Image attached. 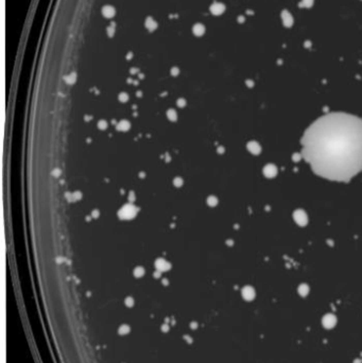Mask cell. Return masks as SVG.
Instances as JSON below:
<instances>
[{
  "label": "cell",
  "instance_id": "2",
  "mask_svg": "<svg viewBox=\"0 0 362 363\" xmlns=\"http://www.w3.org/2000/svg\"><path fill=\"white\" fill-rule=\"evenodd\" d=\"M137 210H136L135 206H133L131 204L123 206L119 211V217L121 219H132L136 216Z\"/></svg>",
  "mask_w": 362,
  "mask_h": 363
},
{
  "label": "cell",
  "instance_id": "22",
  "mask_svg": "<svg viewBox=\"0 0 362 363\" xmlns=\"http://www.w3.org/2000/svg\"><path fill=\"white\" fill-rule=\"evenodd\" d=\"M169 328H170V327H169L167 324H164L163 326H161V330H163V331H165V332L168 331V330H169Z\"/></svg>",
  "mask_w": 362,
  "mask_h": 363
},
{
  "label": "cell",
  "instance_id": "1",
  "mask_svg": "<svg viewBox=\"0 0 362 363\" xmlns=\"http://www.w3.org/2000/svg\"><path fill=\"white\" fill-rule=\"evenodd\" d=\"M302 153L317 175L347 181L362 170V120L331 113L309 126L302 139Z\"/></svg>",
  "mask_w": 362,
  "mask_h": 363
},
{
  "label": "cell",
  "instance_id": "27",
  "mask_svg": "<svg viewBox=\"0 0 362 363\" xmlns=\"http://www.w3.org/2000/svg\"><path fill=\"white\" fill-rule=\"evenodd\" d=\"M59 170H55V171H54V175H55V176H57V175H59Z\"/></svg>",
  "mask_w": 362,
  "mask_h": 363
},
{
  "label": "cell",
  "instance_id": "16",
  "mask_svg": "<svg viewBox=\"0 0 362 363\" xmlns=\"http://www.w3.org/2000/svg\"><path fill=\"white\" fill-rule=\"evenodd\" d=\"M128 99H129V96H128L126 94H124V92H122V94H119V100H120V101L126 102V101H128Z\"/></svg>",
  "mask_w": 362,
  "mask_h": 363
},
{
  "label": "cell",
  "instance_id": "5",
  "mask_svg": "<svg viewBox=\"0 0 362 363\" xmlns=\"http://www.w3.org/2000/svg\"><path fill=\"white\" fill-rule=\"evenodd\" d=\"M155 265H156V269L158 271H160V272L167 271V270L170 269V263L167 262L166 260H164V259H158L156 263H155Z\"/></svg>",
  "mask_w": 362,
  "mask_h": 363
},
{
  "label": "cell",
  "instance_id": "26",
  "mask_svg": "<svg viewBox=\"0 0 362 363\" xmlns=\"http://www.w3.org/2000/svg\"><path fill=\"white\" fill-rule=\"evenodd\" d=\"M178 72V69H173V70H172V74H176Z\"/></svg>",
  "mask_w": 362,
  "mask_h": 363
},
{
  "label": "cell",
  "instance_id": "13",
  "mask_svg": "<svg viewBox=\"0 0 362 363\" xmlns=\"http://www.w3.org/2000/svg\"><path fill=\"white\" fill-rule=\"evenodd\" d=\"M143 274H145V270H143L141 267H138V268H136V269L134 270V275H135L136 277H141Z\"/></svg>",
  "mask_w": 362,
  "mask_h": 363
},
{
  "label": "cell",
  "instance_id": "10",
  "mask_svg": "<svg viewBox=\"0 0 362 363\" xmlns=\"http://www.w3.org/2000/svg\"><path fill=\"white\" fill-rule=\"evenodd\" d=\"M146 26L149 30H154V29L156 28V22H155L152 18H148V20H147L146 22Z\"/></svg>",
  "mask_w": 362,
  "mask_h": 363
},
{
  "label": "cell",
  "instance_id": "14",
  "mask_svg": "<svg viewBox=\"0 0 362 363\" xmlns=\"http://www.w3.org/2000/svg\"><path fill=\"white\" fill-rule=\"evenodd\" d=\"M176 112L174 111V109H170V111H168V118L170 119V120H175L176 119Z\"/></svg>",
  "mask_w": 362,
  "mask_h": 363
},
{
  "label": "cell",
  "instance_id": "18",
  "mask_svg": "<svg viewBox=\"0 0 362 363\" xmlns=\"http://www.w3.org/2000/svg\"><path fill=\"white\" fill-rule=\"evenodd\" d=\"M183 184V181H182V178L180 177H176L174 179V185L175 186H181Z\"/></svg>",
  "mask_w": 362,
  "mask_h": 363
},
{
  "label": "cell",
  "instance_id": "12",
  "mask_svg": "<svg viewBox=\"0 0 362 363\" xmlns=\"http://www.w3.org/2000/svg\"><path fill=\"white\" fill-rule=\"evenodd\" d=\"M118 332L120 333V335H126V333H129L130 332V326H128V325H126V324L121 325L118 329Z\"/></svg>",
  "mask_w": 362,
  "mask_h": 363
},
{
  "label": "cell",
  "instance_id": "15",
  "mask_svg": "<svg viewBox=\"0 0 362 363\" xmlns=\"http://www.w3.org/2000/svg\"><path fill=\"white\" fill-rule=\"evenodd\" d=\"M314 0H302V4L305 7H311L313 4Z\"/></svg>",
  "mask_w": 362,
  "mask_h": 363
},
{
  "label": "cell",
  "instance_id": "9",
  "mask_svg": "<svg viewBox=\"0 0 362 363\" xmlns=\"http://www.w3.org/2000/svg\"><path fill=\"white\" fill-rule=\"evenodd\" d=\"M205 31V29L203 27L202 25H195V28H193V32H195V34L197 35H202Z\"/></svg>",
  "mask_w": 362,
  "mask_h": 363
},
{
  "label": "cell",
  "instance_id": "8",
  "mask_svg": "<svg viewBox=\"0 0 362 363\" xmlns=\"http://www.w3.org/2000/svg\"><path fill=\"white\" fill-rule=\"evenodd\" d=\"M114 13H115V11H114V9L111 7H105L104 9H103V14H104L106 17H111V16L114 15Z\"/></svg>",
  "mask_w": 362,
  "mask_h": 363
},
{
  "label": "cell",
  "instance_id": "23",
  "mask_svg": "<svg viewBox=\"0 0 362 363\" xmlns=\"http://www.w3.org/2000/svg\"><path fill=\"white\" fill-rule=\"evenodd\" d=\"M208 203H209V204H210V205H213V204L216 203V200H215V198H209Z\"/></svg>",
  "mask_w": 362,
  "mask_h": 363
},
{
  "label": "cell",
  "instance_id": "11",
  "mask_svg": "<svg viewBox=\"0 0 362 363\" xmlns=\"http://www.w3.org/2000/svg\"><path fill=\"white\" fill-rule=\"evenodd\" d=\"M130 129V123L129 121H121V122L118 124V130H121V131H128Z\"/></svg>",
  "mask_w": 362,
  "mask_h": 363
},
{
  "label": "cell",
  "instance_id": "17",
  "mask_svg": "<svg viewBox=\"0 0 362 363\" xmlns=\"http://www.w3.org/2000/svg\"><path fill=\"white\" fill-rule=\"evenodd\" d=\"M126 305L128 307H132L133 305H134V300H133L132 297H126Z\"/></svg>",
  "mask_w": 362,
  "mask_h": 363
},
{
  "label": "cell",
  "instance_id": "3",
  "mask_svg": "<svg viewBox=\"0 0 362 363\" xmlns=\"http://www.w3.org/2000/svg\"><path fill=\"white\" fill-rule=\"evenodd\" d=\"M282 24H284V26H285V27H288V28L292 27L293 22H294V19H293L292 14L290 13L289 11H287V10L282 11Z\"/></svg>",
  "mask_w": 362,
  "mask_h": 363
},
{
  "label": "cell",
  "instance_id": "24",
  "mask_svg": "<svg viewBox=\"0 0 362 363\" xmlns=\"http://www.w3.org/2000/svg\"><path fill=\"white\" fill-rule=\"evenodd\" d=\"M185 339H186V341H188L189 343H191L192 342V340H191V338H190V337H189V335H185Z\"/></svg>",
  "mask_w": 362,
  "mask_h": 363
},
{
  "label": "cell",
  "instance_id": "6",
  "mask_svg": "<svg viewBox=\"0 0 362 363\" xmlns=\"http://www.w3.org/2000/svg\"><path fill=\"white\" fill-rule=\"evenodd\" d=\"M224 5L222 3H219V2H216V3H213L211 5V12H213L215 15H219V14H222L223 11H224Z\"/></svg>",
  "mask_w": 362,
  "mask_h": 363
},
{
  "label": "cell",
  "instance_id": "7",
  "mask_svg": "<svg viewBox=\"0 0 362 363\" xmlns=\"http://www.w3.org/2000/svg\"><path fill=\"white\" fill-rule=\"evenodd\" d=\"M243 296L244 298H247V300H252L253 296H254V292H253L250 288H247V289L243 290Z\"/></svg>",
  "mask_w": 362,
  "mask_h": 363
},
{
  "label": "cell",
  "instance_id": "19",
  "mask_svg": "<svg viewBox=\"0 0 362 363\" xmlns=\"http://www.w3.org/2000/svg\"><path fill=\"white\" fill-rule=\"evenodd\" d=\"M106 126H107V124H106L105 121H100V122H99V128H100V129L104 130L106 129Z\"/></svg>",
  "mask_w": 362,
  "mask_h": 363
},
{
  "label": "cell",
  "instance_id": "21",
  "mask_svg": "<svg viewBox=\"0 0 362 363\" xmlns=\"http://www.w3.org/2000/svg\"><path fill=\"white\" fill-rule=\"evenodd\" d=\"M68 79H69V80H67V82H69V83H73V82H74V79H76V77H74V74H71V76H69V77H68Z\"/></svg>",
  "mask_w": 362,
  "mask_h": 363
},
{
  "label": "cell",
  "instance_id": "25",
  "mask_svg": "<svg viewBox=\"0 0 362 363\" xmlns=\"http://www.w3.org/2000/svg\"><path fill=\"white\" fill-rule=\"evenodd\" d=\"M191 327L192 328H197V327H198V324H197L195 322H193V323L191 324Z\"/></svg>",
  "mask_w": 362,
  "mask_h": 363
},
{
  "label": "cell",
  "instance_id": "4",
  "mask_svg": "<svg viewBox=\"0 0 362 363\" xmlns=\"http://www.w3.org/2000/svg\"><path fill=\"white\" fill-rule=\"evenodd\" d=\"M322 323L325 328H332L337 324V318L332 314H326L322 320Z\"/></svg>",
  "mask_w": 362,
  "mask_h": 363
},
{
  "label": "cell",
  "instance_id": "20",
  "mask_svg": "<svg viewBox=\"0 0 362 363\" xmlns=\"http://www.w3.org/2000/svg\"><path fill=\"white\" fill-rule=\"evenodd\" d=\"M178 104L180 105L181 107H183V106H185L186 102H185V100H183V99H180V100H178Z\"/></svg>",
  "mask_w": 362,
  "mask_h": 363
}]
</instances>
